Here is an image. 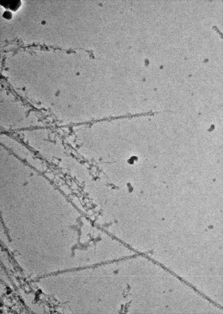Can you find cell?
Here are the masks:
<instances>
[{
  "label": "cell",
  "mask_w": 223,
  "mask_h": 314,
  "mask_svg": "<svg viewBox=\"0 0 223 314\" xmlns=\"http://www.w3.org/2000/svg\"><path fill=\"white\" fill-rule=\"evenodd\" d=\"M0 4L7 10L15 11L21 5V2L20 0H1Z\"/></svg>",
  "instance_id": "1"
},
{
  "label": "cell",
  "mask_w": 223,
  "mask_h": 314,
  "mask_svg": "<svg viewBox=\"0 0 223 314\" xmlns=\"http://www.w3.org/2000/svg\"><path fill=\"white\" fill-rule=\"evenodd\" d=\"M2 16L4 18L10 20L12 17V13L11 12L10 10H7L4 12Z\"/></svg>",
  "instance_id": "2"
}]
</instances>
